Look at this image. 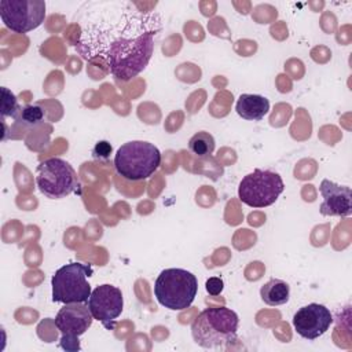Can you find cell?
I'll return each mask as SVG.
<instances>
[{"mask_svg":"<svg viewBox=\"0 0 352 352\" xmlns=\"http://www.w3.org/2000/svg\"><path fill=\"white\" fill-rule=\"evenodd\" d=\"M161 28L155 11H143L133 3H109L88 15L76 51L88 62H99L117 80L129 81L148 65Z\"/></svg>","mask_w":352,"mask_h":352,"instance_id":"1","label":"cell"},{"mask_svg":"<svg viewBox=\"0 0 352 352\" xmlns=\"http://www.w3.org/2000/svg\"><path fill=\"white\" fill-rule=\"evenodd\" d=\"M239 318L227 307L206 308L191 323V336L205 349H226L236 341Z\"/></svg>","mask_w":352,"mask_h":352,"instance_id":"2","label":"cell"},{"mask_svg":"<svg viewBox=\"0 0 352 352\" xmlns=\"http://www.w3.org/2000/svg\"><path fill=\"white\" fill-rule=\"evenodd\" d=\"M161 165L160 150L148 142L132 140L118 147L114 155L116 172L129 182L148 179Z\"/></svg>","mask_w":352,"mask_h":352,"instance_id":"3","label":"cell"},{"mask_svg":"<svg viewBox=\"0 0 352 352\" xmlns=\"http://www.w3.org/2000/svg\"><path fill=\"white\" fill-rule=\"evenodd\" d=\"M198 292L195 275L183 268H166L161 271L154 283L157 301L170 309L183 311L188 308Z\"/></svg>","mask_w":352,"mask_h":352,"instance_id":"4","label":"cell"},{"mask_svg":"<svg viewBox=\"0 0 352 352\" xmlns=\"http://www.w3.org/2000/svg\"><path fill=\"white\" fill-rule=\"evenodd\" d=\"M92 275L91 264L69 263L55 271L51 279L54 302H87L92 289L88 278Z\"/></svg>","mask_w":352,"mask_h":352,"instance_id":"5","label":"cell"},{"mask_svg":"<svg viewBox=\"0 0 352 352\" xmlns=\"http://www.w3.org/2000/svg\"><path fill=\"white\" fill-rule=\"evenodd\" d=\"M36 184L50 199H60L78 188V179L73 166L62 158H48L36 168Z\"/></svg>","mask_w":352,"mask_h":352,"instance_id":"6","label":"cell"},{"mask_svg":"<svg viewBox=\"0 0 352 352\" xmlns=\"http://www.w3.org/2000/svg\"><path fill=\"white\" fill-rule=\"evenodd\" d=\"M285 190L279 173L267 169H254L243 176L238 186V198L248 206L265 208L272 205Z\"/></svg>","mask_w":352,"mask_h":352,"instance_id":"7","label":"cell"},{"mask_svg":"<svg viewBox=\"0 0 352 352\" xmlns=\"http://www.w3.org/2000/svg\"><path fill=\"white\" fill-rule=\"evenodd\" d=\"M0 16L6 28L15 33L37 29L45 19L44 0H1Z\"/></svg>","mask_w":352,"mask_h":352,"instance_id":"8","label":"cell"},{"mask_svg":"<svg viewBox=\"0 0 352 352\" xmlns=\"http://www.w3.org/2000/svg\"><path fill=\"white\" fill-rule=\"evenodd\" d=\"M94 316L84 302L65 304L56 314L54 323L60 331V346L65 351H80L78 337L92 324Z\"/></svg>","mask_w":352,"mask_h":352,"instance_id":"9","label":"cell"},{"mask_svg":"<svg viewBox=\"0 0 352 352\" xmlns=\"http://www.w3.org/2000/svg\"><path fill=\"white\" fill-rule=\"evenodd\" d=\"M87 305L94 319L99 320L107 330H113L117 318L122 312L124 297L118 287L104 283L92 290Z\"/></svg>","mask_w":352,"mask_h":352,"instance_id":"10","label":"cell"},{"mask_svg":"<svg viewBox=\"0 0 352 352\" xmlns=\"http://www.w3.org/2000/svg\"><path fill=\"white\" fill-rule=\"evenodd\" d=\"M293 327L296 333L305 340H316L323 336L333 323V315L327 307L311 302L301 307L293 315Z\"/></svg>","mask_w":352,"mask_h":352,"instance_id":"11","label":"cell"},{"mask_svg":"<svg viewBox=\"0 0 352 352\" xmlns=\"http://www.w3.org/2000/svg\"><path fill=\"white\" fill-rule=\"evenodd\" d=\"M319 191L323 197V202L319 206L320 214L346 217L352 213L351 187L340 186L329 179H323Z\"/></svg>","mask_w":352,"mask_h":352,"instance_id":"12","label":"cell"},{"mask_svg":"<svg viewBox=\"0 0 352 352\" xmlns=\"http://www.w3.org/2000/svg\"><path fill=\"white\" fill-rule=\"evenodd\" d=\"M239 117L248 121H260L270 111V100L263 95L242 94L235 104Z\"/></svg>","mask_w":352,"mask_h":352,"instance_id":"13","label":"cell"},{"mask_svg":"<svg viewBox=\"0 0 352 352\" xmlns=\"http://www.w3.org/2000/svg\"><path fill=\"white\" fill-rule=\"evenodd\" d=\"M260 297L264 304L271 307L283 305L289 301L290 297V286L287 282L272 278L267 283H264L260 289Z\"/></svg>","mask_w":352,"mask_h":352,"instance_id":"14","label":"cell"},{"mask_svg":"<svg viewBox=\"0 0 352 352\" xmlns=\"http://www.w3.org/2000/svg\"><path fill=\"white\" fill-rule=\"evenodd\" d=\"M188 150L197 157H209L214 151V138L206 131H199L188 140Z\"/></svg>","mask_w":352,"mask_h":352,"instance_id":"15","label":"cell"},{"mask_svg":"<svg viewBox=\"0 0 352 352\" xmlns=\"http://www.w3.org/2000/svg\"><path fill=\"white\" fill-rule=\"evenodd\" d=\"M21 111H22V106L19 104L16 96L7 87H1V107H0L1 120L4 121L6 117H11L16 121Z\"/></svg>","mask_w":352,"mask_h":352,"instance_id":"16","label":"cell"},{"mask_svg":"<svg viewBox=\"0 0 352 352\" xmlns=\"http://www.w3.org/2000/svg\"><path fill=\"white\" fill-rule=\"evenodd\" d=\"M44 117H45V113L41 106L26 104L22 107V111H21L16 122H19L28 128H34L44 121Z\"/></svg>","mask_w":352,"mask_h":352,"instance_id":"17","label":"cell"},{"mask_svg":"<svg viewBox=\"0 0 352 352\" xmlns=\"http://www.w3.org/2000/svg\"><path fill=\"white\" fill-rule=\"evenodd\" d=\"M111 153V146L106 140L98 142L92 148V155L95 160H107Z\"/></svg>","mask_w":352,"mask_h":352,"instance_id":"18","label":"cell"},{"mask_svg":"<svg viewBox=\"0 0 352 352\" xmlns=\"http://www.w3.org/2000/svg\"><path fill=\"white\" fill-rule=\"evenodd\" d=\"M205 289L210 296H219L223 289H224V282L221 278L217 276H212L209 279H206L205 282Z\"/></svg>","mask_w":352,"mask_h":352,"instance_id":"19","label":"cell"}]
</instances>
